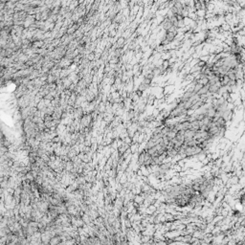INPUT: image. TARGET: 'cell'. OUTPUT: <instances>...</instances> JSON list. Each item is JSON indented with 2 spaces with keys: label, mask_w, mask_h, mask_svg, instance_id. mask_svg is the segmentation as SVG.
Masks as SVG:
<instances>
[{
  "label": "cell",
  "mask_w": 245,
  "mask_h": 245,
  "mask_svg": "<svg viewBox=\"0 0 245 245\" xmlns=\"http://www.w3.org/2000/svg\"><path fill=\"white\" fill-rule=\"evenodd\" d=\"M172 26H173V25H172V23L170 22V18L166 16L165 19L163 20V22H162V28L164 29V30H166V31H168V29H170Z\"/></svg>",
  "instance_id": "1"
}]
</instances>
